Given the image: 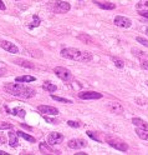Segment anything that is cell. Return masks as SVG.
I'll return each mask as SVG.
<instances>
[{"mask_svg": "<svg viewBox=\"0 0 148 155\" xmlns=\"http://www.w3.org/2000/svg\"><path fill=\"white\" fill-rule=\"evenodd\" d=\"M4 90L6 93H9L10 95L17 96V98H21V99H30L33 96H35L36 91L30 88V86H26L24 84L20 83H9L4 85Z\"/></svg>", "mask_w": 148, "mask_h": 155, "instance_id": "6da1fadb", "label": "cell"}, {"mask_svg": "<svg viewBox=\"0 0 148 155\" xmlns=\"http://www.w3.org/2000/svg\"><path fill=\"white\" fill-rule=\"evenodd\" d=\"M61 56L68 60H75V61H81V63H88L93 59V56L91 53L83 51L76 48H65L61 50Z\"/></svg>", "mask_w": 148, "mask_h": 155, "instance_id": "7a4b0ae2", "label": "cell"}, {"mask_svg": "<svg viewBox=\"0 0 148 155\" xmlns=\"http://www.w3.org/2000/svg\"><path fill=\"white\" fill-rule=\"evenodd\" d=\"M106 140H107L108 145L112 147V148H115L116 150H120V151H127L128 150V145L124 141H122L121 139L112 138V137H107Z\"/></svg>", "mask_w": 148, "mask_h": 155, "instance_id": "3957f363", "label": "cell"}, {"mask_svg": "<svg viewBox=\"0 0 148 155\" xmlns=\"http://www.w3.org/2000/svg\"><path fill=\"white\" fill-rule=\"evenodd\" d=\"M54 73L56 74L57 78H60L61 80L64 81H70L72 79V75L70 73V70L66 69V68H62V66H57L54 69Z\"/></svg>", "mask_w": 148, "mask_h": 155, "instance_id": "277c9868", "label": "cell"}, {"mask_svg": "<svg viewBox=\"0 0 148 155\" xmlns=\"http://www.w3.org/2000/svg\"><path fill=\"white\" fill-rule=\"evenodd\" d=\"M71 9V5L66 3V2H62V0H56L55 2V5H54V12L56 14H64V13H67L68 10Z\"/></svg>", "mask_w": 148, "mask_h": 155, "instance_id": "5b68a950", "label": "cell"}, {"mask_svg": "<svg viewBox=\"0 0 148 155\" xmlns=\"http://www.w3.org/2000/svg\"><path fill=\"white\" fill-rule=\"evenodd\" d=\"M78 98L83 100H96V99H101L102 94L97 91H81L78 93Z\"/></svg>", "mask_w": 148, "mask_h": 155, "instance_id": "8992f818", "label": "cell"}, {"mask_svg": "<svg viewBox=\"0 0 148 155\" xmlns=\"http://www.w3.org/2000/svg\"><path fill=\"white\" fill-rule=\"evenodd\" d=\"M47 144H50L51 147L52 145H58L64 141V135L60 134V133H50L49 134V137L46 139Z\"/></svg>", "mask_w": 148, "mask_h": 155, "instance_id": "52a82bcc", "label": "cell"}, {"mask_svg": "<svg viewBox=\"0 0 148 155\" xmlns=\"http://www.w3.org/2000/svg\"><path fill=\"white\" fill-rule=\"evenodd\" d=\"M115 25L117 26H120V28H130L132 25V21H131V19L130 18H126V16H121V15H117L115 18V20H113Z\"/></svg>", "mask_w": 148, "mask_h": 155, "instance_id": "ba28073f", "label": "cell"}, {"mask_svg": "<svg viewBox=\"0 0 148 155\" xmlns=\"http://www.w3.org/2000/svg\"><path fill=\"white\" fill-rule=\"evenodd\" d=\"M106 108H107L108 111H110V113H113V114H122V113L124 111L123 106H122L120 103H115V101L108 103V104L106 105Z\"/></svg>", "mask_w": 148, "mask_h": 155, "instance_id": "9c48e42d", "label": "cell"}, {"mask_svg": "<svg viewBox=\"0 0 148 155\" xmlns=\"http://www.w3.org/2000/svg\"><path fill=\"white\" fill-rule=\"evenodd\" d=\"M0 46L3 48L4 50H6L8 53H11V54H16L19 53V49H17V46L10 41H8V40H0Z\"/></svg>", "mask_w": 148, "mask_h": 155, "instance_id": "30bf717a", "label": "cell"}, {"mask_svg": "<svg viewBox=\"0 0 148 155\" xmlns=\"http://www.w3.org/2000/svg\"><path fill=\"white\" fill-rule=\"evenodd\" d=\"M86 145H87V143L82 139H71L67 143V147L70 149H75V150L76 149H82V148L86 147Z\"/></svg>", "mask_w": 148, "mask_h": 155, "instance_id": "8fae6325", "label": "cell"}, {"mask_svg": "<svg viewBox=\"0 0 148 155\" xmlns=\"http://www.w3.org/2000/svg\"><path fill=\"white\" fill-rule=\"evenodd\" d=\"M37 110L41 114H46V115H57L58 114V110L50 105H40V106H37Z\"/></svg>", "mask_w": 148, "mask_h": 155, "instance_id": "7c38bea8", "label": "cell"}, {"mask_svg": "<svg viewBox=\"0 0 148 155\" xmlns=\"http://www.w3.org/2000/svg\"><path fill=\"white\" fill-rule=\"evenodd\" d=\"M39 149H40V151L43 154H61L58 150L52 149L51 145L47 144V143H40V145H39Z\"/></svg>", "mask_w": 148, "mask_h": 155, "instance_id": "4fadbf2b", "label": "cell"}, {"mask_svg": "<svg viewBox=\"0 0 148 155\" xmlns=\"http://www.w3.org/2000/svg\"><path fill=\"white\" fill-rule=\"evenodd\" d=\"M8 137H9V144H10V147H11V148H16L17 145H19L17 134L14 133V131H10V133L8 134Z\"/></svg>", "mask_w": 148, "mask_h": 155, "instance_id": "5bb4252c", "label": "cell"}, {"mask_svg": "<svg viewBox=\"0 0 148 155\" xmlns=\"http://www.w3.org/2000/svg\"><path fill=\"white\" fill-rule=\"evenodd\" d=\"M132 124L136 128H141V129H148V123H146L143 119L141 118H133L132 119Z\"/></svg>", "mask_w": 148, "mask_h": 155, "instance_id": "9a60e30c", "label": "cell"}, {"mask_svg": "<svg viewBox=\"0 0 148 155\" xmlns=\"http://www.w3.org/2000/svg\"><path fill=\"white\" fill-rule=\"evenodd\" d=\"M95 4H96L98 8L105 9V10H113V9H116V4L110 3V2H106V3H98V2H95Z\"/></svg>", "mask_w": 148, "mask_h": 155, "instance_id": "2e32d148", "label": "cell"}, {"mask_svg": "<svg viewBox=\"0 0 148 155\" xmlns=\"http://www.w3.org/2000/svg\"><path fill=\"white\" fill-rule=\"evenodd\" d=\"M138 138H141L142 140H146L148 141V129H141V128H136V131H134Z\"/></svg>", "mask_w": 148, "mask_h": 155, "instance_id": "e0dca14e", "label": "cell"}, {"mask_svg": "<svg viewBox=\"0 0 148 155\" xmlns=\"http://www.w3.org/2000/svg\"><path fill=\"white\" fill-rule=\"evenodd\" d=\"M36 78L31 76V75H23V76H17L16 81L17 83H30V81H35Z\"/></svg>", "mask_w": 148, "mask_h": 155, "instance_id": "ac0fdd59", "label": "cell"}, {"mask_svg": "<svg viewBox=\"0 0 148 155\" xmlns=\"http://www.w3.org/2000/svg\"><path fill=\"white\" fill-rule=\"evenodd\" d=\"M16 134H17V137H20V138L25 139L26 141L36 143V139H35L34 137H31V135H29V134H26V133H24V131H16Z\"/></svg>", "mask_w": 148, "mask_h": 155, "instance_id": "d6986e66", "label": "cell"}, {"mask_svg": "<svg viewBox=\"0 0 148 155\" xmlns=\"http://www.w3.org/2000/svg\"><path fill=\"white\" fill-rule=\"evenodd\" d=\"M43 89L44 90H46V91H49V93H54V91H56V85L55 84H52V83H50V81H45L44 84H43Z\"/></svg>", "mask_w": 148, "mask_h": 155, "instance_id": "ffe728a7", "label": "cell"}, {"mask_svg": "<svg viewBox=\"0 0 148 155\" xmlns=\"http://www.w3.org/2000/svg\"><path fill=\"white\" fill-rule=\"evenodd\" d=\"M15 64L21 65V66H25V68H30V69H34V68H35L34 64H31L30 61H27V60H24V59H16V60H15Z\"/></svg>", "mask_w": 148, "mask_h": 155, "instance_id": "44dd1931", "label": "cell"}, {"mask_svg": "<svg viewBox=\"0 0 148 155\" xmlns=\"http://www.w3.org/2000/svg\"><path fill=\"white\" fill-rule=\"evenodd\" d=\"M137 10H144V9H148V0H141L140 3L136 5Z\"/></svg>", "mask_w": 148, "mask_h": 155, "instance_id": "7402d4cb", "label": "cell"}, {"mask_svg": "<svg viewBox=\"0 0 148 155\" xmlns=\"http://www.w3.org/2000/svg\"><path fill=\"white\" fill-rule=\"evenodd\" d=\"M132 54L133 55H136V56H138V58H143V59H147L148 58V55L146 54V53H143L142 50H138V49H132Z\"/></svg>", "mask_w": 148, "mask_h": 155, "instance_id": "603a6c76", "label": "cell"}, {"mask_svg": "<svg viewBox=\"0 0 148 155\" xmlns=\"http://www.w3.org/2000/svg\"><path fill=\"white\" fill-rule=\"evenodd\" d=\"M51 99H54V100H56V101H58V103H64V104H71L72 101L71 100H68V99H65V98H60V96H56V95H51Z\"/></svg>", "mask_w": 148, "mask_h": 155, "instance_id": "cb8c5ba5", "label": "cell"}, {"mask_svg": "<svg viewBox=\"0 0 148 155\" xmlns=\"http://www.w3.org/2000/svg\"><path fill=\"white\" fill-rule=\"evenodd\" d=\"M112 60H113V63H115V65L117 68H120V69H123L124 68V61L123 60L118 59V58H112Z\"/></svg>", "mask_w": 148, "mask_h": 155, "instance_id": "d4e9b609", "label": "cell"}, {"mask_svg": "<svg viewBox=\"0 0 148 155\" xmlns=\"http://www.w3.org/2000/svg\"><path fill=\"white\" fill-rule=\"evenodd\" d=\"M136 41L140 43V44H142V45L146 46V48H148V40H147V39H144V38H142V36H137V38H136Z\"/></svg>", "mask_w": 148, "mask_h": 155, "instance_id": "484cf974", "label": "cell"}, {"mask_svg": "<svg viewBox=\"0 0 148 155\" xmlns=\"http://www.w3.org/2000/svg\"><path fill=\"white\" fill-rule=\"evenodd\" d=\"M0 129H2V130H4V129H14V125L13 124H9V123L0 121Z\"/></svg>", "mask_w": 148, "mask_h": 155, "instance_id": "4316f807", "label": "cell"}, {"mask_svg": "<svg viewBox=\"0 0 148 155\" xmlns=\"http://www.w3.org/2000/svg\"><path fill=\"white\" fill-rule=\"evenodd\" d=\"M67 125L71 128H80L81 127V123L80 121H75V120H68L67 121Z\"/></svg>", "mask_w": 148, "mask_h": 155, "instance_id": "83f0119b", "label": "cell"}, {"mask_svg": "<svg viewBox=\"0 0 148 155\" xmlns=\"http://www.w3.org/2000/svg\"><path fill=\"white\" fill-rule=\"evenodd\" d=\"M13 114L20 116V118H24L25 116V110H23V109H13Z\"/></svg>", "mask_w": 148, "mask_h": 155, "instance_id": "f1b7e54d", "label": "cell"}, {"mask_svg": "<svg viewBox=\"0 0 148 155\" xmlns=\"http://www.w3.org/2000/svg\"><path fill=\"white\" fill-rule=\"evenodd\" d=\"M40 19H39V18H36V16H34V24H31L30 26H29V28H30V29H34L35 26H39V25H40Z\"/></svg>", "mask_w": 148, "mask_h": 155, "instance_id": "f546056e", "label": "cell"}, {"mask_svg": "<svg viewBox=\"0 0 148 155\" xmlns=\"http://www.w3.org/2000/svg\"><path fill=\"white\" fill-rule=\"evenodd\" d=\"M87 135L88 137H91L93 140H96V141H98V143H101V139L97 137V135H95V134H92V131H87Z\"/></svg>", "mask_w": 148, "mask_h": 155, "instance_id": "4dcf8cb0", "label": "cell"}, {"mask_svg": "<svg viewBox=\"0 0 148 155\" xmlns=\"http://www.w3.org/2000/svg\"><path fill=\"white\" fill-rule=\"evenodd\" d=\"M138 14H140L141 16L148 19V9H144V10H138Z\"/></svg>", "mask_w": 148, "mask_h": 155, "instance_id": "1f68e13d", "label": "cell"}, {"mask_svg": "<svg viewBox=\"0 0 148 155\" xmlns=\"http://www.w3.org/2000/svg\"><path fill=\"white\" fill-rule=\"evenodd\" d=\"M141 68H142V69H144V70H148V60L147 59H143L141 61Z\"/></svg>", "mask_w": 148, "mask_h": 155, "instance_id": "d6a6232c", "label": "cell"}, {"mask_svg": "<svg viewBox=\"0 0 148 155\" xmlns=\"http://www.w3.org/2000/svg\"><path fill=\"white\" fill-rule=\"evenodd\" d=\"M136 103L138 105H146L147 104V99H142V98H137L136 99Z\"/></svg>", "mask_w": 148, "mask_h": 155, "instance_id": "836d02e7", "label": "cell"}, {"mask_svg": "<svg viewBox=\"0 0 148 155\" xmlns=\"http://www.w3.org/2000/svg\"><path fill=\"white\" fill-rule=\"evenodd\" d=\"M44 118H45V120H46V121L51 123V124H58V121H57V120H55V119H51V118H49V116H44Z\"/></svg>", "mask_w": 148, "mask_h": 155, "instance_id": "e575fe53", "label": "cell"}, {"mask_svg": "<svg viewBox=\"0 0 148 155\" xmlns=\"http://www.w3.org/2000/svg\"><path fill=\"white\" fill-rule=\"evenodd\" d=\"M0 144H6V138L2 133H0Z\"/></svg>", "mask_w": 148, "mask_h": 155, "instance_id": "d590c367", "label": "cell"}, {"mask_svg": "<svg viewBox=\"0 0 148 155\" xmlns=\"http://www.w3.org/2000/svg\"><path fill=\"white\" fill-rule=\"evenodd\" d=\"M5 74H6V69L3 66H0V76H4Z\"/></svg>", "mask_w": 148, "mask_h": 155, "instance_id": "8d00e7d4", "label": "cell"}, {"mask_svg": "<svg viewBox=\"0 0 148 155\" xmlns=\"http://www.w3.org/2000/svg\"><path fill=\"white\" fill-rule=\"evenodd\" d=\"M5 9H6L5 4L3 3V0H0V10H5Z\"/></svg>", "mask_w": 148, "mask_h": 155, "instance_id": "74e56055", "label": "cell"}, {"mask_svg": "<svg viewBox=\"0 0 148 155\" xmlns=\"http://www.w3.org/2000/svg\"><path fill=\"white\" fill-rule=\"evenodd\" d=\"M6 154H8V153H5L4 150H0V155H6Z\"/></svg>", "mask_w": 148, "mask_h": 155, "instance_id": "f35d334b", "label": "cell"}, {"mask_svg": "<svg viewBox=\"0 0 148 155\" xmlns=\"http://www.w3.org/2000/svg\"><path fill=\"white\" fill-rule=\"evenodd\" d=\"M77 155H86V153H76Z\"/></svg>", "mask_w": 148, "mask_h": 155, "instance_id": "ab89813d", "label": "cell"}, {"mask_svg": "<svg viewBox=\"0 0 148 155\" xmlns=\"http://www.w3.org/2000/svg\"><path fill=\"white\" fill-rule=\"evenodd\" d=\"M146 35H148V28H146Z\"/></svg>", "mask_w": 148, "mask_h": 155, "instance_id": "60d3db41", "label": "cell"}, {"mask_svg": "<svg viewBox=\"0 0 148 155\" xmlns=\"http://www.w3.org/2000/svg\"><path fill=\"white\" fill-rule=\"evenodd\" d=\"M146 84H147V86H148V80H146Z\"/></svg>", "mask_w": 148, "mask_h": 155, "instance_id": "b9f144b4", "label": "cell"}, {"mask_svg": "<svg viewBox=\"0 0 148 155\" xmlns=\"http://www.w3.org/2000/svg\"><path fill=\"white\" fill-rule=\"evenodd\" d=\"M15 2H19V0H15Z\"/></svg>", "mask_w": 148, "mask_h": 155, "instance_id": "7bdbcfd3", "label": "cell"}, {"mask_svg": "<svg viewBox=\"0 0 148 155\" xmlns=\"http://www.w3.org/2000/svg\"><path fill=\"white\" fill-rule=\"evenodd\" d=\"M80 2H81V0H80Z\"/></svg>", "mask_w": 148, "mask_h": 155, "instance_id": "ee69618b", "label": "cell"}]
</instances>
